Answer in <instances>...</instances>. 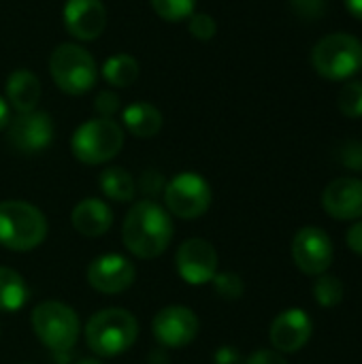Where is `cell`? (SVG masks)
I'll return each mask as SVG.
<instances>
[{"label": "cell", "instance_id": "obj_9", "mask_svg": "<svg viewBox=\"0 0 362 364\" xmlns=\"http://www.w3.org/2000/svg\"><path fill=\"white\" fill-rule=\"evenodd\" d=\"M335 252L331 237L318 226L301 228L292 239V260L305 275H324L333 264Z\"/></svg>", "mask_w": 362, "mask_h": 364}, {"label": "cell", "instance_id": "obj_22", "mask_svg": "<svg viewBox=\"0 0 362 364\" xmlns=\"http://www.w3.org/2000/svg\"><path fill=\"white\" fill-rule=\"evenodd\" d=\"M102 77L113 87H128L139 77V62L128 53H115L105 60Z\"/></svg>", "mask_w": 362, "mask_h": 364}, {"label": "cell", "instance_id": "obj_25", "mask_svg": "<svg viewBox=\"0 0 362 364\" xmlns=\"http://www.w3.org/2000/svg\"><path fill=\"white\" fill-rule=\"evenodd\" d=\"M154 11L166 21H181L194 13L196 0H151Z\"/></svg>", "mask_w": 362, "mask_h": 364}, {"label": "cell", "instance_id": "obj_18", "mask_svg": "<svg viewBox=\"0 0 362 364\" xmlns=\"http://www.w3.org/2000/svg\"><path fill=\"white\" fill-rule=\"evenodd\" d=\"M6 98L17 113L34 111L41 98V81L34 73L19 68L6 79Z\"/></svg>", "mask_w": 362, "mask_h": 364}, {"label": "cell", "instance_id": "obj_13", "mask_svg": "<svg viewBox=\"0 0 362 364\" xmlns=\"http://www.w3.org/2000/svg\"><path fill=\"white\" fill-rule=\"evenodd\" d=\"M53 139V122L45 111L19 113L9 126V143L21 154H38Z\"/></svg>", "mask_w": 362, "mask_h": 364}, {"label": "cell", "instance_id": "obj_17", "mask_svg": "<svg viewBox=\"0 0 362 364\" xmlns=\"http://www.w3.org/2000/svg\"><path fill=\"white\" fill-rule=\"evenodd\" d=\"M70 222L79 235L96 239V237H102L105 232H109V228L113 224V211L100 198H85L73 209Z\"/></svg>", "mask_w": 362, "mask_h": 364}, {"label": "cell", "instance_id": "obj_32", "mask_svg": "<svg viewBox=\"0 0 362 364\" xmlns=\"http://www.w3.org/2000/svg\"><path fill=\"white\" fill-rule=\"evenodd\" d=\"M245 364H288V360L277 350H258L245 360Z\"/></svg>", "mask_w": 362, "mask_h": 364}, {"label": "cell", "instance_id": "obj_3", "mask_svg": "<svg viewBox=\"0 0 362 364\" xmlns=\"http://www.w3.org/2000/svg\"><path fill=\"white\" fill-rule=\"evenodd\" d=\"M47 237L43 211L26 200L0 203V245L11 252L36 250Z\"/></svg>", "mask_w": 362, "mask_h": 364}, {"label": "cell", "instance_id": "obj_10", "mask_svg": "<svg viewBox=\"0 0 362 364\" xmlns=\"http://www.w3.org/2000/svg\"><path fill=\"white\" fill-rule=\"evenodd\" d=\"M198 328L201 324L194 311L181 305H171V307L160 309L151 322L156 341L162 348H171V350L188 348L196 339Z\"/></svg>", "mask_w": 362, "mask_h": 364}, {"label": "cell", "instance_id": "obj_26", "mask_svg": "<svg viewBox=\"0 0 362 364\" xmlns=\"http://www.w3.org/2000/svg\"><path fill=\"white\" fill-rule=\"evenodd\" d=\"M211 282H213V288H215L218 296L224 299V301H237L245 292V284H243L241 275H237L233 271L215 273V277Z\"/></svg>", "mask_w": 362, "mask_h": 364}, {"label": "cell", "instance_id": "obj_36", "mask_svg": "<svg viewBox=\"0 0 362 364\" xmlns=\"http://www.w3.org/2000/svg\"><path fill=\"white\" fill-rule=\"evenodd\" d=\"M6 122H9V105H6V100H2V96H0V130L6 126Z\"/></svg>", "mask_w": 362, "mask_h": 364}, {"label": "cell", "instance_id": "obj_31", "mask_svg": "<svg viewBox=\"0 0 362 364\" xmlns=\"http://www.w3.org/2000/svg\"><path fill=\"white\" fill-rule=\"evenodd\" d=\"M141 190L147 194V196H154V194H158V192H164V179H162V175L160 173H156V171H145L143 173V177H141Z\"/></svg>", "mask_w": 362, "mask_h": 364}, {"label": "cell", "instance_id": "obj_37", "mask_svg": "<svg viewBox=\"0 0 362 364\" xmlns=\"http://www.w3.org/2000/svg\"><path fill=\"white\" fill-rule=\"evenodd\" d=\"M77 364H100L98 360H94V358H83V360H79Z\"/></svg>", "mask_w": 362, "mask_h": 364}, {"label": "cell", "instance_id": "obj_2", "mask_svg": "<svg viewBox=\"0 0 362 364\" xmlns=\"http://www.w3.org/2000/svg\"><path fill=\"white\" fill-rule=\"evenodd\" d=\"M139 339L137 318L119 307L96 311L85 326L87 348L102 358H113L128 352Z\"/></svg>", "mask_w": 362, "mask_h": 364}, {"label": "cell", "instance_id": "obj_20", "mask_svg": "<svg viewBox=\"0 0 362 364\" xmlns=\"http://www.w3.org/2000/svg\"><path fill=\"white\" fill-rule=\"evenodd\" d=\"M28 296L30 292L23 277L9 267H0V311L4 314L19 311L28 303Z\"/></svg>", "mask_w": 362, "mask_h": 364}, {"label": "cell", "instance_id": "obj_5", "mask_svg": "<svg viewBox=\"0 0 362 364\" xmlns=\"http://www.w3.org/2000/svg\"><path fill=\"white\" fill-rule=\"evenodd\" d=\"M124 147V130L117 122L107 117H96L81 124L73 139V156L83 164H105L113 160Z\"/></svg>", "mask_w": 362, "mask_h": 364}, {"label": "cell", "instance_id": "obj_12", "mask_svg": "<svg viewBox=\"0 0 362 364\" xmlns=\"http://www.w3.org/2000/svg\"><path fill=\"white\" fill-rule=\"evenodd\" d=\"M179 277L190 286L209 284L218 273V252L205 239H188L175 256Z\"/></svg>", "mask_w": 362, "mask_h": 364}, {"label": "cell", "instance_id": "obj_23", "mask_svg": "<svg viewBox=\"0 0 362 364\" xmlns=\"http://www.w3.org/2000/svg\"><path fill=\"white\" fill-rule=\"evenodd\" d=\"M314 299L320 307H337L341 301H344V294H346V288L341 284L339 277H333V275H318V279L314 282Z\"/></svg>", "mask_w": 362, "mask_h": 364}, {"label": "cell", "instance_id": "obj_33", "mask_svg": "<svg viewBox=\"0 0 362 364\" xmlns=\"http://www.w3.org/2000/svg\"><path fill=\"white\" fill-rule=\"evenodd\" d=\"M346 243H348V247H350L354 254L362 256V222H356V224L348 230Z\"/></svg>", "mask_w": 362, "mask_h": 364}, {"label": "cell", "instance_id": "obj_30", "mask_svg": "<svg viewBox=\"0 0 362 364\" xmlns=\"http://www.w3.org/2000/svg\"><path fill=\"white\" fill-rule=\"evenodd\" d=\"M94 109H96V113H98L100 117L111 119V117L119 111V96H117L115 92L105 90V92H100V94L96 96V100H94Z\"/></svg>", "mask_w": 362, "mask_h": 364}, {"label": "cell", "instance_id": "obj_16", "mask_svg": "<svg viewBox=\"0 0 362 364\" xmlns=\"http://www.w3.org/2000/svg\"><path fill=\"white\" fill-rule=\"evenodd\" d=\"M64 26L79 41H94L105 32L107 9L100 0H68L64 4Z\"/></svg>", "mask_w": 362, "mask_h": 364}, {"label": "cell", "instance_id": "obj_21", "mask_svg": "<svg viewBox=\"0 0 362 364\" xmlns=\"http://www.w3.org/2000/svg\"><path fill=\"white\" fill-rule=\"evenodd\" d=\"M98 186L102 194L117 203H130L137 194V181L122 166H109L100 173Z\"/></svg>", "mask_w": 362, "mask_h": 364}, {"label": "cell", "instance_id": "obj_28", "mask_svg": "<svg viewBox=\"0 0 362 364\" xmlns=\"http://www.w3.org/2000/svg\"><path fill=\"white\" fill-rule=\"evenodd\" d=\"M290 6L297 17L305 21H316L326 15V0H290Z\"/></svg>", "mask_w": 362, "mask_h": 364}, {"label": "cell", "instance_id": "obj_15", "mask_svg": "<svg viewBox=\"0 0 362 364\" xmlns=\"http://www.w3.org/2000/svg\"><path fill=\"white\" fill-rule=\"evenodd\" d=\"M324 211L333 220L350 222L362 218V179L339 177L333 179L322 194Z\"/></svg>", "mask_w": 362, "mask_h": 364}, {"label": "cell", "instance_id": "obj_34", "mask_svg": "<svg viewBox=\"0 0 362 364\" xmlns=\"http://www.w3.org/2000/svg\"><path fill=\"white\" fill-rule=\"evenodd\" d=\"M213 360H215V364H239L241 363V356H239V352H237L235 348L224 346V348H220V350L215 352Z\"/></svg>", "mask_w": 362, "mask_h": 364}, {"label": "cell", "instance_id": "obj_29", "mask_svg": "<svg viewBox=\"0 0 362 364\" xmlns=\"http://www.w3.org/2000/svg\"><path fill=\"white\" fill-rule=\"evenodd\" d=\"M339 160L346 168L362 173V141H348L339 149Z\"/></svg>", "mask_w": 362, "mask_h": 364}, {"label": "cell", "instance_id": "obj_11", "mask_svg": "<svg viewBox=\"0 0 362 364\" xmlns=\"http://www.w3.org/2000/svg\"><path fill=\"white\" fill-rule=\"evenodd\" d=\"M87 284L100 294H122L137 279V267L122 254H102L85 271Z\"/></svg>", "mask_w": 362, "mask_h": 364}, {"label": "cell", "instance_id": "obj_27", "mask_svg": "<svg viewBox=\"0 0 362 364\" xmlns=\"http://www.w3.org/2000/svg\"><path fill=\"white\" fill-rule=\"evenodd\" d=\"M188 30L198 41H211L218 32V23L207 13H192L190 21H188Z\"/></svg>", "mask_w": 362, "mask_h": 364}, {"label": "cell", "instance_id": "obj_6", "mask_svg": "<svg viewBox=\"0 0 362 364\" xmlns=\"http://www.w3.org/2000/svg\"><path fill=\"white\" fill-rule=\"evenodd\" d=\"M49 73L55 85L73 96H81L96 85L98 68L87 49L75 43H62L53 49L49 60Z\"/></svg>", "mask_w": 362, "mask_h": 364}, {"label": "cell", "instance_id": "obj_19", "mask_svg": "<svg viewBox=\"0 0 362 364\" xmlns=\"http://www.w3.org/2000/svg\"><path fill=\"white\" fill-rule=\"evenodd\" d=\"M122 122L130 134L139 139H151L162 128V113L149 102H132L124 109Z\"/></svg>", "mask_w": 362, "mask_h": 364}, {"label": "cell", "instance_id": "obj_1", "mask_svg": "<svg viewBox=\"0 0 362 364\" xmlns=\"http://www.w3.org/2000/svg\"><path fill=\"white\" fill-rule=\"evenodd\" d=\"M122 241L126 250L141 260L162 256L173 241L171 213L154 200L134 203L132 209L126 213Z\"/></svg>", "mask_w": 362, "mask_h": 364}, {"label": "cell", "instance_id": "obj_24", "mask_svg": "<svg viewBox=\"0 0 362 364\" xmlns=\"http://www.w3.org/2000/svg\"><path fill=\"white\" fill-rule=\"evenodd\" d=\"M337 105L346 117H362V81H348L339 90Z\"/></svg>", "mask_w": 362, "mask_h": 364}, {"label": "cell", "instance_id": "obj_14", "mask_svg": "<svg viewBox=\"0 0 362 364\" xmlns=\"http://www.w3.org/2000/svg\"><path fill=\"white\" fill-rule=\"evenodd\" d=\"M314 333V322L303 309H286L282 311L269 331L271 346L280 354H294L303 350Z\"/></svg>", "mask_w": 362, "mask_h": 364}, {"label": "cell", "instance_id": "obj_4", "mask_svg": "<svg viewBox=\"0 0 362 364\" xmlns=\"http://www.w3.org/2000/svg\"><path fill=\"white\" fill-rule=\"evenodd\" d=\"M312 66L318 75L331 81L352 79L362 70V43L346 32H335L316 43Z\"/></svg>", "mask_w": 362, "mask_h": 364}, {"label": "cell", "instance_id": "obj_35", "mask_svg": "<svg viewBox=\"0 0 362 364\" xmlns=\"http://www.w3.org/2000/svg\"><path fill=\"white\" fill-rule=\"evenodd\" d=\"M346 2V9L356 17V19H361L362 21V0H344Z\"/></svg>", "mask_w": 362, "mask_h": 364}, {"label": "cell", "instance_id": "obj_8", "mask_svg": "<svg viewBox=\"0 0 362 364\" xmlns=\"http://www.w3.org/2000/svg\"><path fill=\"white\" fill-rule=\"evenodd\" d=\"M166 211L181 220H196L211 207V186L198 173H179L164 186Z\"/></svg>", "mask_w": 362, "mask_h": 364}, {"label": "cell", "instance_id": "obj_7", "mask_svg": "<svg viewBox=\"0 0 362 364\" xmlns=\"http://www.w3.org/2000/svg\"><path fill=\"white\" fill-rule=\"evenodd\" d=\"M36 339L51 352H68L79 337V318L73 307L58 301H43L30 318Z\"/></svg>", "mask_w": 362, "mask_h": 364}]
</instances>
